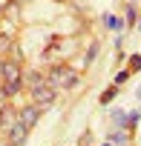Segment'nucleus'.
I'll return each mask as SVG.
<instances>
[{
  "instance_id": "obj_11",
  "label": "nucleus",
  "mask_w": 141,
  "mask_h": 146,
  "mask_svg": "<svg viewBox=\"0 0 141 146\" xmlns=\"http://www.w3.org/2000/svg\"><path fill=\"white\" fill-rule=\"evenodd\" d=\"M127 78H130V72H127V69H124V72H118V75H115V86H118V83H124Z\"/></svg>"
},
{
  "instance_id": "obj_5",
  "label": "nucleus",
  "mask_w": 141,
  "mask_h": 146,
  "mask_svg": "<svg viewBox=\"0 0 141 146\" xmlns=\"http://www.w3.org/2000/svg\"><path fill=\"white\" fill-rule=\"evenodd\" d=\"M6 135H9V146H23V143H26V135H29V129H26L20 120H15V126H12Z\"/></svg>"
},
{
  "instance_id": "obj_10",
  "label": "nucleus",
  "mask_w": 141,
  "mask_h": 146,
  "mask_svg": "<svg viewBox=\"0 0 141 146\" xmlns=\"http://www.w3.org/2000/svg\"><path fill=\"white\" fill-rule=\"evenodd\" d=\"M112 120H115V123H118V126H124V123H127V120H124V112H118V109H115V112H112Z\"/></svg>"
},
{
  "instance_id": "obj_14",
  "label": "nucleus",
  "mask_w": 141,
  "mask_h": 146,
  "mask_svg": "<svg viewBox=\"0 0 141 146\" xmlns=\"http://www.w3.org/2000/svg\"><path fill=\"white\" fill-rule=\"evenodd\" d=\"M3 9H6V6H3V0H0V15H3Z\"/></svg>"
},
{
  "instance_id": "obj_6",
  "label": "nucleus",
  "mask_w": 141,
  "mask_h": 146,
  "mask_svg": "<svg viewBox=\"0 0 141 146\" xmlns=\"http://www.w3.org/2000/svg\"><path fill=\"white\" fill-rule=\"evenodd\" d=\"M15 120H17V112H12V109H3V112H0V129H3V132H9V129L15 126Z\"/></svg>"
},
{
  "instance_id": "obj_7",
  "label": "nucleus",
  "mask_w": 141,
  "mask_h": 146,
  "mask_svg": "<svg viewBox=\"0 0 141 146\" xmlns=\"http://www.w3.org/2000/svg\"><path fill=\"white\" fill-rule=\"evenodd\" d=\"M104 23H107L109 29H115V32H118V29H124V20H121V17H115V15H107V17H104Z\"/></svg>"
},
{
  "instance_id": "obj_2",
  "label": "nucleus",
  "mask_w": 141,
  "mask_h": 146,
  "mask_svg": "<svg viewBox=\"0 0 141 146\" xmlns=\"http://www.w3.org/2000/svg\"><path fill=\"white\" fill-rule=\"evenodd\" d=\"M46 83L52 89H72L78 83V75L69 66H52L49 69V75H46Z\"/></svg>"
},
{
  "instance_id": "obj_12",
  "label": "nucleus",
  "mask_w": 141,
  "mask_h": 146,
  "mask_svg": "<svg viewBox=\"0 0 141 146\" xmlns=\"http://www.w3.org/2000/svg\"><path fill=\"white\" fill-rule=\"evenodd\" d=\"M132 23H135V9L130 6V9H127V26H132Z\"/></svg>"
},
{
  "instance_id": "obj_9",
  "label": "nucleus",
  "mask_w": 141,
  "mask_h": 146,
  "mask_svg": "<svg viewBox=\"0 0 141 146\" xmlns=\"http://www.w3.org/2000/svg\"><path fill=\"white\" fill-rule=\"evenodd\" d=\"M138 69H141V54H132V57H130V69H127V72H138Z\"/></svg>"
},
{
  "instance_id": "obj_13",
  "label": "nucleus",
  "mask_w": 141,
  "mask_h": 146,
  "mask_svg": "<svg viewBox=\"0 0 141 146\" xmlns=\"http://www.w3.org/2000/svg\"><path fill=\"white\" fill-rule=\"evenodd\" d=\"M95 54H98V43H92V46H89V52H87V60H92Z\"/></svg>"
},
{
  "instance_id": "obj_16",
  "label": "nucleus",
  "mask_w": 141,
  "mask_h": 146,
  "mask_svg": "<svg viewBox=\"0 0 141 146\" xmlns=\"http://www.w3.org/2000/svg\"><path fill=\"white\" fill-rule=\"evenodd\" d=\"M107 146H112V143H107Z\"/></svg>"
},
{
  "instance_id": "obj_3",
  "label": "nucleus",
  "mask_w": 141,
  "mask_h": 146,
  "mask_svg": "<svg viewBox=\"0 0 141 146\" xmlns=\"http://www.w3.org/2000/svg\"><path fill=\"white\" fill-rule=\"evenodd\" d=\"M32 103L40 106V109L49 106V103H55V89H52L49 83H43V80L35 83V86H32Z\"/></svg>"
},
{
  "instance_id": "obj_8",
  "label": "nucleus",
  "mask_w": 141,
  "mask_h": 146,
  "mask_svg": "<svg viewBox=\"0 0 141 146\" xmlns=\"http://www.w3.org/2000/svg\"><path fill=\"white\" fill-rule=\"evenodd\" d=\"M115 95H118V86H109V89H107V92L101 95V103H109V100H112Z\"/></svg>"
},
{
  "instance_id": "obj_17",
  "label": "nucleus",
  "mask_w": 141,
  "mask_h": 146,
  "mask_svg": "<svg viewBox=\"0 0 141 146\" xmlns=\"http://www.w3.org/2000/svg\"><path fill=\"white\" fill-rule=\"evenodd\" d=\"M132 3H135V0H132Z\"/></svg>"
},
{
  "instance_id": "obj_1",
  "label": "nucleus",
  "mask_w": 141,
  "mask_h": 146,
  "mask_svg": "<svg viewBox=\"0 0 141 146\" xmlns=\"http://www.w3.org/2000/svg\"><path fill=\"white\" fill-rule=\"evenodd\" d=\"M0 75H3V80H6V89H3L6 98L20 92V63L17 60H3L0 63Z\"/></svg>"
},
{
  "instance_id": "obj_15",
  "label": "nucleus",
  "mask_w": 141,
  "mask_h": 146,
  "mask_svg": "<svg viewBox=\"0 0 141 146\" xmlns=\"http://www.w3.org/2000/svg\"><path fill=\"white\" fill-rule=\"evenodd\" d=\"M0 146H6V143H0Z\"/></svg>"
},
{
  "instance_id": "obj_4",
  "label": "nucleus",
  "mask_w": 141,
  "mask_h": 146,
  "mask_svg": "<svg viewBox=\"0 0 141 146\" xmlns=\"http://www.w3.org/2000/svg\"><path fill=\"white\" fill-rule=\"evenodd\" d=\"M40 112H43V109L32 103V106H26V109H20V112H17V120H20V123H23L26 129H32V126H35V123L40 120Z\"/></svg>"
}]
</instances>
